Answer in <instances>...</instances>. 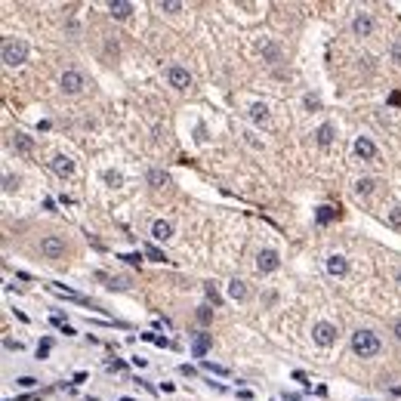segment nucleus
Masks as SVG:
<instances>
[{"instance_id":"1","label":"nucleus","mask_w":401,"mask_h":401,"mask_svg":"<svg viewBox=\"0 0 401 401\" xmlns=\"http://www.w3.org/2000/svg\"><path fill=\"white\" fill-rule=\"evenodd\" d=\"M380 349H382V342H380L376 334H370V330H355L352 334V352L358 358H374V355H380Z\"/></svg>"},{"instance_id":"2","label":"nucleus","mask_w":401,"mask_h":401,"mask_svg":"<svg viewBox=\"0 0 401 401\" xmlns=\"http://www.w3.org/2000/svg\"><path fill=\"white\" fill-rule=\"evenodd\" d=\"M0 56H4V62L10 68H16V65H22L28 59V44L19 40V38H4V44H0Z\"/></svg>"},{"instance_id":"3","label":"nucleus","mask_w":401,"mask_h":401,"mask_svg":"<svg viewBox=\"0 0 401 401\" xmlns=\"http://www.w3.org/2000/svg\"><path fill=\"white\" fill-rule=\"evenodd\" d=\"M59 86H62V93H68V96H78L80 90L86 86V80H84V74L78 68H65L62 71V80H59Z\"/></svg>"},{"instance_id":"4","label":"nucleus","mask_w":401,"mask_h":401,"mask_svg":"<svg viewBox=\"0 0 401 401\" xmlns=\"http://www.w3.org/2000/svg\"><path fill=\"white\" fill-rule=\"evenodd\" d=\"M336 324H330V321H318L315 327H312V340L321 346V349H327V346H334L336 342Z\"/></svg>"},{"instance_id":"5","label":"nucleus","mask_w":401,"mask_h":401,"mask_svg":"<svg viewBox=\"0 0 401 401\" xmlns=\"http://www.w3.org/2000/svg\"><path fill=\"white\" fill-rule=\"evenodd\" d=\"M167 80L173 90H188L192 86V74L182 65H167Z\"/></svg>"},{"instance_id":"6","label":"nucleus","mask_w":401,"mask_h":401,"mask_svg":"<svg viewBox=\"0 0 401 401\" xmlns=\"http://www.w3.org/2000/svg\"><path fill=\"white\" fill-rule=\"evenodd\" d=\"M40 250H44L46 260H59V256H65V241L56 238V234H46V238L40 241Z\"/></svg>"},{"instance_id":"7","label":"nucleus","mask_w":401,"mask_h":401,"mask_svg":"<svg viewBox=\"0 0 401 401\" xmlns=\"http://www.w3.org/2000/svg\"><path fill=\"white\" fill-rule=\"evenodd\" d=\"M278 266H281V260H278V253H275V250H260V253H256V268L262 272V275L275 272Z\"/></svg>"},{"instance_id":"8","label":"nucleus","mask_w":401,"mask_h":401,"mask_svg":"<svg viewBox=\"0 0 401 401\" xmlns=\"http://www.w3.org/2000/svg\"><path fill=\"white\" fill-rule=\"evenodd\" d=\"M327 272H330L334 278H346L349 275V260H346L342 253H330V256H327Z\"/></svg>"},{"instance_id":"9","label":"nucleus","mask_w":401,"mask_h":401,"mask_svg":"<svg viewBox=\"0 0 401 401\" xmlns=\"http://www.w3.org/2000/svg\"><path fill=\"white\" fill-rule=\"evenodd\" d=\"M210 346H213V336H210V334H204V330H198V334H194V340H192V355L204 361V355L210 352Z\"/></svg>"},{"instance_id":"10","label":"nucleus","mask_w":401,"mask_h":401,"mask_svg":"<svg viewBox=\"0 0 401 401\" xmlns=\"http://www.w3.org/2000/svg\"><path fill=\"white\" fill-rule=\"evenodd\" d=\"M370 31H374V19L368 12H358L352 19V34L355 38H370Z\"/></svg>"},{"instance_id":"11","label":"nucleus","mask_w":401,"mask_h":401,"mask_svg":"<svg viewBox=\"0 0 401 401\" xmlns=\"http://www.w3.org/2000/svg\"><path fill=\"white\" fill-rule=\"evenodd\" d=\"M50 170L56 173V176H62V179H65V176L74 173V160H71L68 154H56V158L50 160Z\"/></svg>"},{"instance_id":"12","label":"nucleus","mask_w":401,"mask_h":401,"mask_svg":"<svg viewBox=\"0 0 401 401\" xmlns=\"http://www.w3.org/2000/svg\"><path fill=\"white\" fill-rule=\"evenodd\" d=\"M355 154H358L361 160H374V158H376V145H374L368 136H358V139H355Z\"/></svg>"},{"instance_id":"13","label":"nucleus","mask_w":401,"mask_h":401,"mask_svg":"<svg viewBox=\"0 0 401 401\" xmlns=\"http://www.w3.org/2000/svg\"><path fill=\"white\" fill-rule=\"evenodd\" d=\"M152 238H154V241H170V238H173V222H167V220H154V226H152Z\"/></svg>"},{"instance_id":"14","label":"nucleus","mask_w":401,"mask_h":401,"mask_svg":"<svg viewBox=\"0 0 401 401\" xmlns=\"http://www.w3.org/2000/svg\"><path fill=\"white\" fill-rule=\"evenodd\" d=\"M108 12H112V19H126V16L133 12V4L130 0H112V4H108Z\"/></svg>"},{"instance_id":"15","label":"nucleus","mask_w":401,"mask_h":401,"mask_svg":"<svg viewBox=\"0 0 401 401\" xmlns=\"http://www.w3.org/2000/svg\"><path fill=\"white\" fill-rule=\"evenodd\" d=\"M12 148L19 152V154H31V152H34V139L25 136V133H16V136H12Z\"/></svg>"},{"instance_id":"16","label":"nucleus","mask_w":401,"mask_h":401,"mask_svg":"<svg viewBox=\"0 0 401 401\" xmlns=\"http://www.w3.org/2000/svg\"><path fill=\"white\" fill-rule=\"evenodd\" d=\"M228 296H232V300H238V302H244V300L250 296V290H247V284H244V281L234 278V281H228Z\"/></svg>"},{"instance_id":"17","label":"nucleus","mask_w":401,"mask_h":401,"mask_svg":"<svg viewBox=\"0 0 401 401\" xmlns=\"http://www.w3.org/2000/svg\"><path fill=\"white\" fill-rule=\"evenodd\" d=\"M336 213H340L336 207L324 204V207H318V210H315V222H318V226H327V222H334V220H336Z\"/></svg>"},{"instance_id":"18","label":"nucleus","mask_w":401,"mask_h":401,"mask_svg":"<svg viewBox=\"0 0 401 401\" xmlns=\"http://www.w3.org/2000/svg\"><path fill=\"white\" fill-rule=\"evenodd\" d=\"M334 133H336L334 124H321L318 133H315V136H318V145H330V142H334Z\"/></svg>"},{"instance_id":"19","label":"nucleus","mask_w":401,"mask_h":401,"mask_svg":"<svg viewBox=\"0 0 401 401\" xmlns=\"http://www.w3.org/2000/svg\"><path fill=\"white\" fill-rule=\"evenodd\" d=\"M142 253H145V256H148L152 262H167V253H164L160 247H154V244H145Z\"/></svg>"},{"instance_id":"20","label":"nucleus","mask_w":401,"mask_h":401,"mask_svg":"<svg viewBox=\"0 0 401 401\" xmlns=\"http://www.w3.org/2000/svg\"><path fill=\"white\" fill-rule=\"evenodd\" d=\"M204 294H207V300L213 302V308H220V306H222V296H220V290H216V284H213V281H207V284H204Z\"/></svg>"},{"instance_id":"21","label":"nucleus","mask_w":401,"mask_h":401,"mask_svg":"<svg viewBox=\"0 0 401 401\" xmlns=\"http://www.w3.org/2000/svg\"><path fill=\"white\" fill-rule=\"evenodd\" d=\"M250 118L256 120V124H268V108L266 105H253L250 108Z\"/></svg>"},{"instance_id":"22","label":"nucleus","mask_w":401,"mask_h":401,"mask_svg":"<svg viewBox=\"0 0 401 401\" xmlns=\"http://www.w3.org/2000/svg\"><path fill=\"white\" fill-rule=\"evenodd\" d=\"M96 278H99V281H105V287H108V290H124V287H126V284H124L120 278H108V275H105V272H99V275H96Z\"/></svg>"},{"instance_id":"23","label":"nucleus","mask_w":401,"mask_h":401,"mask_svg":"<svg viewBox=\"0 0 401 401\" xmlns=\"http://www.w3.org/2000/svg\"><path fill=\"white\" fill-rule=\"evenodd\" d=\"M200 368H204L207 374H220V376H226V374H228V368H222V364H213V361H207V358L200 361Z\"/></svg>"},{"instance_id":"24","label":"nucleus","mask_w":401,"mask_h":401,"mask_svg":"<svg viewBox=\"0 0 401 401\" xmlns=\"http://www.w3.org/2000/svg\"><path fill=\"white\" fill-rule=\"evenodd\" d=\"M148 182L154 188H160V186H167V173H160V170H148Z\"/></svg>"},{"instance_id":"25","label":"nucleus","mask_w":401,"mask_h":401,"mask_svg":"<svg viewBox=\"0 0 401 401\" xmlns=\"http://www.w3.org/2000/svg\"><path fill=\"white\" fill-rule=\"evenodd\" d=\"M374 186H376L374 179H358V186H355V192H358V194H370V192H374Z\"/></svg>"},{"instance_id":"26","label":"nucleus","mask_w":401,"mask_h":401,"mask_svg":"<svg viewBox=\"0 0 401 401\" xmlns=\"http://www.w3.org/2000/svg\"><path fill=\"white\" fill-rule=\"evenodd\" d=\"M50 349H52V340H50V336H44V340H40V346H38V361H44V358L50 355Z\"/></svg>"},{"instance_id":"27","label":"nucleus","mask_w":401,"mask_h":401,"mask_svg":"<svg viewBox=\"0 0 401 401\" xmlns=\"http://www.w3.org/2000/svg\"><path fill=\"white\" fill-rule=\"evenodd\" d=\"M118 260H124L126 266H139V262H142V253H120Z\"/></svg>"},{"instance_id":"28","label":"nucleus","mask_w":401,"mask_h":401,"mask_svg":"<svg viewBox=\"0 0 401 401\" xmlns=\"http://www.w3.org/2000/svg\"><path fill=\"white\" fill-rule=\"evenodd\" d=\"M389 222H392L395 228H401V207H392V210H389Z\"/></svg>"},{"instance_id":"29","label":"nucleus","mask_w":401,"mask_h":401,"mask_svg":"<svg viewBox=\"0 0 401 401\" xmlns=\"http://www.w3.org/2000/svg\"><path fill=\"white\" fill-rule=\"evenodd\" d=\"M105 182H108V186H112V188H118V186H120L124 179H120V173H112V170H108V173H105Z\"/></svg>"},{"instance_id":"30","label":"nucleus","mask_w":401,"mask_h":401,"mask_svg":"<svg viewBox=\"0 0 401 401\" xmlns=\"http://www.w3.org/2000/svg\"><path fill=\"white\" fill-rule=\"evenodd\" d=\"M158 6H160L164 12H179V10H182V4H173V0H167V4H164V0H160Z\"/></svg>"},{"instance_id":"31","label":"nucleus","mask_w":401,"mask_h":401,"mask_svg":"<svg viewBox=\"0 0 401 401\" xmlns=\"http://www.w3.org/2000/svg\"><path fill=\"white\" fill-rule=\"evenodd\" d=\"M210 318H213V312H210V306H200V312H198V321H200V324H207Z\"/></svg>"},{"instance_id":"32","label":"nucleus","mask_w":401,"mask_h":401,"mask_svg":"<svg viewBox=\"0 0 401 401\" xmlns=\"http://www.w3.org/2000/svg\"><path fill=\"white\" fill-rule=\"evenodd\" d=\"M16 382H19L22 389H34V386H38V380H34V376H19Z\"/></svg>"},{"instance_id":"33","label":"nucleus","mask_w":401,"mask_h":401,"mask_svg":"<svg viewBox=\"0 0 401 401\" xmlns=\"http://www.w3.org/2000/svg\"><path fill=\"white\" fill-rule=\"evenodd\" d=\"M105 368H108V370H112V374H120V370L126 368V364H124V361H108V364H105Z\"/></svg>"},{"instance_id":"34","label":"nucleus","mask_w":401,"mask_h":401,"mask_svg":"<svg viewBox=\"0 0 401 401\" xmlns=\"http://www.w3.org/2000/svg\"><path fill=\"white\" fill-rule=\"evenodd\" d=\"M16 186H19V179H12V176H4V192H12Z\"/></svg>"},{"instance_id":"35","label":"nucleus","mask_w":401,"mask_h":401,"mask_svg":"<svg viewBox=\"0 0 401 401\" xmlns=\"http://www.w3.org/2000/svg\"><path fill=\"white\" fill-rule=\"evenodd\" d=\"M4 346H6V349H16V352H22V342H19V340H4Z\"/></svg>"},{"instance_id":"36","label":"nucleus","mask_w":401,"mask_h":401,"mask_svg":"<svg viewBox=\"0 0 401 401\" xmlns=\"http://www.w3.org/2000/svg\"><path fill=\"white\" fill-rule=\"evenodd\" d=\"M392 59L401 62V40H395V46H392Z\"/></svg>"},{"instance_id":"37","label":"nucleus","mask_w":401,"mask_h":401,"mask_svg":"<svg viewBox=\"0 0 401 401\" xmlns=\"http://www.w3.org/2000/svg\"><path fill=\"white\" fill-rule=\"evenodd\" d=\"M294 380H300V382H306V386H312V382H308V376H306L302 370H294Z\"/></svg>"},{"instance_id":"38","label":"nucleus","mask_w":401,"mask_h":401,"mask_svg":"<svg viewBox=\"0 0 401 401\" xmlns=\"http://www.w3.org/2000/svg\"><path fill=\"white\" fill-rule=\"evenodd\" d=\"M392 334H395V340H398V342H401V318H398V321H395V324H392Z\"/></svg>"},{"instance_id":"39","label":"nucleus","mask_w":401,"mask_h":401,"mask_svg":"<svg viewBox=\"0 0 401 401\" xmlns=\"http://www.w3.org/2000/svg\"><path fill=\"white\" fill-rule=\"evenodd\" d=\"M59 330H62L65 336H74V334H78V330H74V327H71V324H62V327H59Z\"/></svg>"},{"instance_id":"40","label":"nucleus","mask_w":401,"mask_h":401,"mask_svg":"<svg viewBox=\"0 0 401 401\" xmlns=\"http://www.w3.org/2000/svg\"><path fill=\"white\" fill-rule=\"evenodd\" d=\"M154 346H160V349H167V346H170V340H167V336H154Z\"/></svg>"},{"instance_id":"41","label":"nucleus","mask_w":401,"mask_h":401,"mask_svg":"<svg viewBox=\"0 0 401 401\" xmlns=\"http://www.w3.org/2000/svg\"><path fill=\"white\" fill-rule=\"evenodd\" d=\"M238 398H244V401H250V398H253V392H250V389H241V392H238Z\"/></svg>"},{"instance_id":"42","label":"nucleus","mask_w":401,"mask_h":401,"mask_svg":"<svg viewBox=\"0 0 401 401\" xmlns=\"http://www.w3.org/2000/svg\"><path fill=\"white\" fill-rule=\"evenodd\" d=\"M284 398H287V401H306V398H302V395H294V392H287V395H284Z\"/></svg>"},{"instance_id":"43","label":"nucleus","mask_w":401,"mask_h":401,"mask_svg":"<svg viewBox=\"0 0 401 401\" xmlns=\"http://www.w3.org/2000/svg\"><path fill=\"white\" fill-rule=\"evenodd\" d=\"M114 401H136V398H114Z\"/></svg>"},{"instance_id":"44","label":"nucleus","mask_w":401,"mask_h":401,"mask_svg":"<svg viewBox=\"0 0 401 401\" xmlns=\"http://www.w3.org/2000/svg\"><path fill=\"white\" fill-rule=\"evenodd\" d=\"M398 284H401V272H398Z\"/></svg>"}]
</instances>
